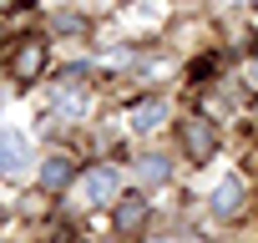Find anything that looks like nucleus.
Listing matches in <instances>:
<instances>
[{
	"instance_id": "nucleus-2",
	"label": "nucleus",
	"mask_w": 258,
	"mask_h": 243,
	"mask_svg": "<svg viewBox=\"0 0 258 243\" xmlns=\"http://www.w3.org/2000/svg\"><path fill=\"white\" fill-rule=\"evenodd\" d=\"M0 172L6 177H26L31 172V142L21 132H0Z\"/></svg>"
},
{
	"instance_id": "nucleus-5",
	"label": "nucleus",
	"mask_w": 258,
	"mask_h": 243,
	"mask_svg": "<svg viewBox=\"0 0 258 243\" xmlns=\"http://www.w3.org/2000/svg\"><path fill=\"white\" fill-rule=\"evenodd\" d=\"M66 177H71V162H66V157H46V162H41V183H46V188H61Z\"/></svg>"
},
{
	"instance_id": "nucleus-3",
	"label": "nucleus",
	"mask_w": 258,
	"mask_h": 243,
	"mask_svg": "<svg viewBox=\"0 0 258 243\" xmlns=\"http://www.w3.org/2000/svg\"><path fill=\"white\" fill-rule=\"evenodd\" d=\"M167 111H172V106H167L162 96H152V101H142V106L132 111V127H137V132H152V127L167 122Z\"/></svg>"
},
{
	"instance_id": "nucleus-10",
	"label": "nucleus",
	"mask_w": 258,
	"mask_h": 243,
	"mask_svg": "<svg viewBox=\"0 0 258 243\" xmlns=\"http://www.w3.org/2000/svg\"><path fill=\"white\" fill-rule=\"evenodd\" d=\"M0 218H6V208H0Z\"/></svg>"
},
{
	"instance_id": "nucleus-9",
	"label": "nucleus",
	"mask_w": 258,
	"mask_h": 243,
	"mask_svg": "<svg viewBox=\"0 0 258 243\" xmlns=\"http://www.w3.org/2000/svg\"><path fill=\"white\" fill-rule=\"evenodd\" d=\"M243 81H248V86H253V91H258V56H253V61H248V66H243Z\"/></svg>"
},
{
	"instance_id": "nucleus-7",
	"label": "nucleus",
	"mask_w": 258,
	"mask_h": 243,
	"mask_svg": "<svg viewBox=\"0 0 258 243\" xmlns=\"http://www.w3.org/2000/svg\"><path fill=\"white\" fill-rule=\"evenodd\" d=\"M41 56H46L41 46H26V56H21V66H16V71H21V76H36V66H41Z\"/></svg>"
},
{
	"instance_id": "nucleus-1",
	"label": "nucleus",
	"mask_w": 258,
	"mask_h": 243,
	"mask_svg": "<svg viewBox=\"0 0 258 243\" xmlns=\"http://www.w3.org/2000/svg\"><path fill=\"white\" fill-rule=\"evenodd\" d=\"M116 172L111 167H91L81 183H76V203H86V208H101V203H116Z\"/></svg>"
},
{
	"instance_id": "nucleus-8",
	"label": "nucleus",
	"mask_w": 258,
	"mask_h": 243,
	"mask_svg": "<svg viewBox=\"0 0 258 243\" xmlns=\"http://www.w3.org/2000/svg\"><path fill=\"white\" fill-rule=\"evenodd\" d=\"M81 106H86V101H81V91H71V96H61V101H56V111H61V116H81Z\"/></svg>"
},
{
	"instance_id": "nucleus-6",
	"label": "nucleus",
	"mask_w": 258,
	"mask_h": 243,
	"mask_svg": "<svg viewBox=\"0 0 258 243\" xmlns=\"http://www.w3.org/2000/svg\"><path fill=\"white\" fill-rule=\"evenodd\" d=\"M142 177L147 183H162L167 177V157H142Z\"/></svg>"
},
{
	"instance_id": "nucleus-4",
	"label": "nucleus",
	"mask_w": 258,
	"mask_h": 243,
	"mask_svg": "<svg viewBox=\"0 0 258 243\" xmlns=\"http://www.w3.org/2000/svg\"><path fill=\"white\" fill-rule=\"evenodd\" d=\"M238 198H243V183L228 172V177L213 188V208H218V213H233V208H238Z\"/></svg>"
},
{
	"instance_id": "nucleus-11",
	"label": "nucleus",
	"mask_w": 258,
	"mask_h": 243,
	"mask_svg": "<svg viewBox=\"0 0 258 243\" xmlns=\"http://www.w3.org/2000/svg\"><path fill=\"white\" fill-rule=\"evenodd\" d=\"M0 6H6V0H0Z\"/></svg>"
}]
</instances>
